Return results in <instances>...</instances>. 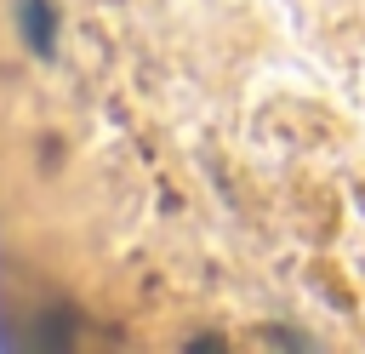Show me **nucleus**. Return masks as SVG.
<instances>
[{
  "mask_svg": "<svg viewBox=\"0 0 365 354\" xmlns=\"http://www.w3.org/2000/svg\"><path fill=\"white\" fill-rule=\"evenodd\" d=\"M17 23H23L29 51H34V57H51V46H57V17L46 11V0H23V6H17Z\"/></svg>",
  "mask_w": 365,
  "mask_h": 354,
  "instance_id": "nucleus-1",
  "label": "nucleus"
}]
</instances>
